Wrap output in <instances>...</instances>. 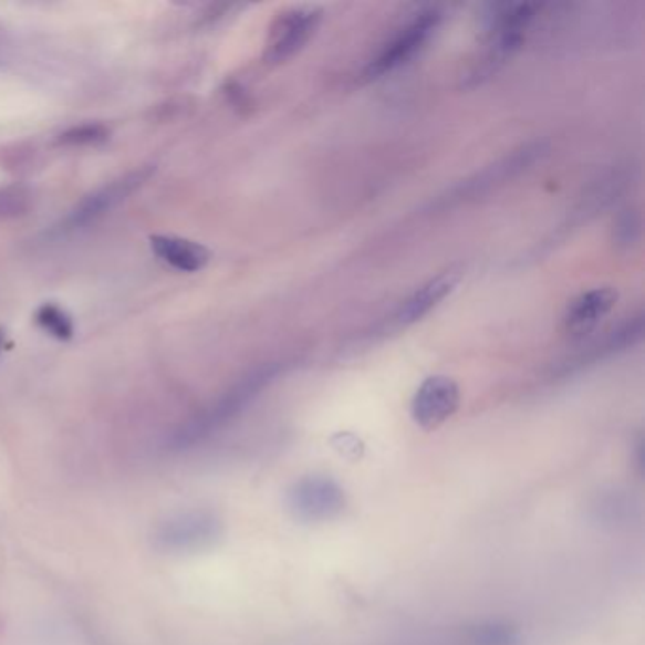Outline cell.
Returning a JSON list of instances; mask_svg holds the SVG:
<instances>
[{
  "label": "cell",
  "mask_w": 645,
  "mask_h": 645,
  "mask_svg": "<svg viewBox=\"0 0 645 645\" xmlns=\"http://www.w3.org/2000/svg\"><path fill=\"white\" fill-rule=\"evenodd\" d=\"M288 506L293 516L306 522L332 521L346 506L345 490L332 477L306 476L288 490Z\"/></svg>",
  "instance_id": "1"
},
{
  "label": "cell",
  "mask_w": 645,
  "mask_h": 645,
  "mask_svg": "<svg viewBox=\"0 0 645 645\" xmlns=\"http://www.w3.org/2000/svg\"><path fill=\"white\" fill-rule=\"evenodd\" d=\"M437 23H439V13L436 10L418 13L417 18L407 23L404 29H399L398 33L392 37L391 42L381 50L377 58L373 59L365 69V76L381 79L388 72L409 63L410 59L426 46L431 33L436 31Z\"/></svg>",
  "instance_id": "2"
},
{
  "label": "cell",
  "mask_w": 645,
  "mask_h": 645,
  "mask_svg": "<svg viewBox=\"0 0 645 645\" xmlns=\"http://www.w3.org/2000/svg\"><path fill=\"white\" fill-rule=\"evenodd\" d=\"M277 373H279V365H266L239 381L218 404L212 405L209 413L202 415L201 420L189 426V436L197 437L207 434L212 428H218L231 420L235 415H239L277 377Z\"/></svg>",
  "instance_id": "3"
},
{
  "label": "cell",
  "mask_w": 645,
  "mask_h": 645,
  "mask_svg": "<svg viewBox=\"0 0 645 645\" xmlns=\"http://www.w3.org/2000/svg\"><path fill=\"white\" fill-rule=\"evenodd\" d=\"M154 167H143V169L133 170L129 175L117 178L114 183L106 184L97 191L85 196L82 201L76 202V207L66 216V223L71 228H82L87 223L95 222L101 216L116 209L119 202H124L131 194H135L148 178L154 175Z\"/></svg>",
  "instance_id": "4"
},
{
  "label": "cell",
  "mask_w": 645,
  "mask_h": 645,
  "mask_svg": "<svg viewBox=\"0 0 645 645\" xmlns=\"http://www.w3.org/2000/svg\"><path fill=\"white\" fill-rule=\"evenodd\" d=\"M322 12L319 8H293L282 13L269 34L266 59L269 63H282L300 52L319 27Z\"/></svg>",
  "instance_id": "5"
},
{
  "label": "cell",
  "mask_w": 645,
  "mask_h": 645,
  "mask_svg": "<svg viewBox=\"0 0 645 645\" xmlns=\"http://www.w3.org/2000/svg\"><path fill=\"white\" fill-rule=\"evenodd\" d=\"M458 405L460 391L457 383L449 377H430L424 381L415 394L410 415L420 428L434 430L457 413Z\"/></svg>",
  "instance_id": "6"
},
{
  "label": "cell",
  "mask_w": 645,
  "mask_h": 645,
  "mask_svg": "<svg viewBox=\"0 0 645 645\" xmlns=\"http://www.w3.org/2000/svg\"><path fill=\"white\" fill-rule=\"evenodd\" d=\"M617 301V292L612 288H594L591 292L581 293L580 298L568 306L564 316V327L570 335L581 337L585 333L593 332L599 326Z\"/></svg>",
  "instance_id": "7"
},
{
  "label": "cell",
  "mask_w": 645,
  "mask_h": 645,
  "mask_svg": "<svg viewBox=\"0 0 645 645\" xmlns=\"http://www.w3.org/2000/svg\"><path fill=\"white\" fill-rule=\"evenodd\" d=\"M150 247L159 260L183 273H197L207 268L210 260V252L202 245L175 235H154Z\"/></svg>",
  "instance_id": "8"
},
{
  "label": "cell",
  "mask_w": 645,
  "mask_h": 645,
  "mask_svg": "<svg viewBox=\"0 0 645 645\" xmlns=\"http://www.w3.org/2000/svg\"><path fill=\"white\" fill-rule=\"evenodd\" d=\"M458 281H460L458 271H447V273L431 279L428 284H424L420 290L410 295L409 300L405 301V305L402 306L398 314L399 324L407 326V324H413V322L426 316L434 306L439 305L457 288Z\"/></svg>",
  "instance_id": "9"
},
{
  "label": "cell",
  "mask_w": 645,
  "mask_h": 645,
  "mask_svg": "<svg viewBox=\"0 0 645 645\" xmlns=\"http://www.w3.org/2000/svg\"><path fill=\"white\" fill-rule=\"evenodd\" d=\"M34 320L44 332L50 333L55 340L69 341L74 335L71 314L63 311L61 306L53 305V303L40 305L37 309V313H34Z\"/></svg>",
  "instance_id": "10"
},
{
  "label": "cell",
  "mask_w": 645,
  "mask_h": 645,
  "mask_svg": "<svg viewBox=\"0 0 645 645\" xmlns=\"http://www.w3.org/2000/svg\"><path fill=\"white\" fill-rule=\"evenodd\" d=\"M111 138V129L103 124L72 125L69 129L59 133L58 144L61 146H98Z\"/></svg>",
  "instance_id": "11"
},
{
  "label": "cell",
  "mask_w": 645,
  "mask_h": 645,
  "mask_svg": "<svg viewBox=\"0 0 645 645\" xmlns=\"http://www.w3.org/2000/svg\"><path fill=\"white\" fill-rule=\"evenodd\" d=\"M474 645H519V634L503 623H482L471 631Z\"/></svg>",
  "instance_id": "12"
},
{
  "label": "cell",
  "mask_w": 645,
  "mask_h": 645,
  "mask_svg": "<svg viewBox=\"0 0 645 645\" xmlns=\"http://www.w3.org/2000/svg\"><path fill=\"white\" fill-rule=\"evenodd\" d=\"M29 202H31V196L21 186L0 189V218L23 215L29 209Z\"/></svg>",
  "instance_id": "13"
},
{
  "label": "cell",
  "mask_w": 645,
  "mask_h": 645,
  "mask_svg": "<svg viewBox=\"0 0 645 645\" xmlns=\"http://www.w3.org/2000/svg\"><path fill=\"white\" fill-rule=\"evenodd\" d=\"M638 216L634 215V212H625V215L621 216L617 223H615V239H617V245L631 247V245L638 241Z\"/></svg>",
  "instance_id": "14"
},
{
  "label": "cell",
  "mask_w": 645,
  "mask_h": 645,
  "mask_svg": "<svg viewBox=\"0 0 645 645\" xmlns=\"http://www.w3.org/2000/svg\"><path fill=\"white\" fill-rule=\"evenodd\" d=\"M4 341H7V333L0 327V354H2V348H4Z\"/></svg>",
  "instance_id": "15"
}]
</instances>
